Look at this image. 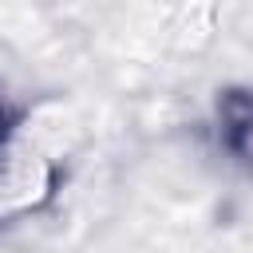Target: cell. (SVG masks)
I'll return each mask as SVG.
<instances>
[{
    "mask_svg": "<svg viewBox=\"0 0 253 253\" xmlns=\"http://www.w3.org/2000/svg\"><path fill=\"white\" fill-rule=\"evenodd\" d=\"M217 138L245 170H253V91L249 87H225L217 95Z\"/></svg>",
    "mask_w": 253,
    "mask_h": 253,
    "instance_id": "cell-1",
    "label": "cell"
}]
</instances>
